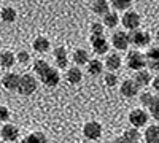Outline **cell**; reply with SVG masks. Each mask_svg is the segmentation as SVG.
Returning a JSON list of instances; mask_svg holds the SVG:
<instances>
[{"label": "cell", "mask_w": 159, "mask_h": 143, "mask_svg": "<svg viewBox=\"0 0 159 143\" xmlns=\"http://www.w3.org/2000/svg\"><path fill=\"white\" fill-rule=\"evenodd\" d=\"M34 70L35 73L38 75V78L42 80V83L48 87H54L59 84L61 81V75L59 72L54 69V67H51L49 64L43 59H37L34 62Z\"/></svg>", "instance_id": "1"}, {"label": "cell", "mask_w": 159, "mask_h": 143, "mask_svg": "<svg viewBox=\"0 0 159 143\" xmlns=\"http://www.w3.org/2000/svg\"><path fill=\"white\" fill-rule=\"evenodd\" d=\"M37 80L32 75H22L21 80H19V86H18V92L21 96H30L37 91Z\"/></svg>", "instance_id": "2"}, {"label": "cell", "mask_w": 159, "mask_h": 143, "mask_svg": "<svg viewBox=\"0 0 159 143\" xmlns=\"http://www.w3.org/2000/svg\"><path fill=\"white\" fill-rule=\"evenodd\" d=\"M126 65L130 69V70H143V67L147 65V62H145V56L142 53H139V51H130V53H127L126 56Z\"/></svg>", "instance_id": "3"}, {"label": "cell", "mask_w": 159, "mask_h": 143, "mask_svg": "<svg viewBox=\"0 0 159 143\" xmlns=\"http://www.w3.org/2000/svg\"><path fill=\"white\" fill-rule=\"evenodd\" d=\"M148 118H150L148 113L145 110H142V108H135V110H132L129 113V121H130V124L134 126L135 129L143 127L145 124L148 123Z\"/></svg>", "instance_id": "4"}, {"label": "cell", "mask_w": 159, "mask_h": 143, "mask_svg": "<svg viewBox=\"0 0 159 143\" xmlns=\"http://www.w3.org/2000/svg\"><path fill=\"white\" fill-rule=\"evenodd\" d=\"M129 43L135 45V46H147L150 43V34L143 32L140 29H134L129 34Z\"/></svg>", "instance_id": "5"}, {"label": "cell", "mask_w": 159, "mask_h": 143, "mask_svg": "<svg viewBox=\"0 0 159 143\" xmlns=\"http://www.w3.org/2000/svg\"><path fill=\"white\" fill-rule=\"evenodd\" d=\"M83 134L88 140H99L102 135V126L97 121H89L83 127Z\"/></svg>", "instance_id": "6"}, {"label": "cell", "mask_w": 159, "mask_h": 143, "mask_svg": "<svg viewBox=\"0 0 159 143\" xmlns=\"http://www.w3.org/2000/svg\"><path fill=\"white\" fill-rule=\"evenodd\" d=\"M91 45L96 54H105L108 51V42L103 35H91Z\"/></svg>", "instance_id": "7"}, {"label": "cell", "mask_w": 159, "mask_h": 143, "mask_svg": "<svg viewBox=\"0 0 159 143\" xmlns=\"http://www.w3.org/2000/svg\"><path fill=\"white\" fill-rule=\"evenodd\" d=\"M111 43H113V46L118 51H124L129 46V35L126 32H123V30H118L111 37Z\"/></svg>", "instance_id": "8"}, {"label": "cell", "mask_w": 159, "mask_h": 143, "mask_svg": "<svg viewBox=\"0 0 159 143\" xmlns=\"http://www.w3.org/2000/svg\"><path fill=\"white\" fill-rule=\"evenodd\" d=\"M145 62H147V67H150L154 72H159V46L151 48L145 54Z\"/></svg>", "instance_id": "9"}, {"label": "cell", "mask_w": 159, "mask_h": 143, "mask_svg": "<svg viewBox=\"0 0 159 143\" xmlns=\"http://www.w3.org/2000/svg\"><path fill=\"white\" fill-rule=\"evenodd\" d=\"M121 22H123V25L126 29L134 30V29H137L140 25V16H139V13H135V11H127L126 15L123 16Z\"/></svg>", "instance_id": "10"}, {"label": "cell", "mask_w": 159, "mask_h": 143, "mask_svg": "<svg viewBox=\"0 0 159 143\" xmlns=\"http://www.w3.org/2000/svg\"><path fill=\"white\" fill-rule=\"evenodd\" d=\"M139 86H137V83L134 81V80H126V81H123V84H121V87H119V91H121V94L124 96V97H135L137 94H139Z\"/></svg>", "instance_id": "11"}, {"label": "cell", "mask_w": 159, "mask_h": 143, "mask_svg": "<svg viewBox=\"0 0 159 143\" xmlns=\"http://www.w3.org/2000/svg\"><path fill=\"white\" fill-rule=\"evenodd\" d=\"M19 135V129L13 124H5L2 129H0V137L7 141H15Z\"/></svg>", "instance_id": "12"}, {"label": "cell", "mask_w": 159, "mask_h": 143, "mask_svg": "<svg viewBox=\"0 0 159 143\" xmlns=\"http://www.w3.org/2000/svg\"><path fill=\"white\" fill-rule=\"evenodd\" d=\"M19 80H21V76L18 73H7L2 78V84L8 91H16L18 86H19Z\"/></svg>", "instance_id": "13"}, {"label": "cell", "mask_w": 159, "mask_h": 143, "mask_svg": "<svg viewBox=\"0 0 159 143\" xmlns=\"http://www.w3.org/2000/svg\"><path fill=\"white\" fill-rule=\"evenodd\" d=\"M54 59H56V65L59 69H67L69 57H67V51H65L64 46H57L54 49Z\"/></svg>", "instance_id": "14"}, {"label": "cell", "mask_w": 159, "mask_h": 143, "mask_svg": "<svg viewBox=\"0 0 159 143\" xmlns=\"http://www.w3.org/2000/svg\"><path fill=\"white\" fill-rule=\"evenodd\" d=\"M145 141L147 143H159V126H156V124L148 126V129L145 131Z\"/></svg>", "instance_id": "15"}, {"label": "cell", "mask_w": 159, "mask_h": 143, "mask_svg": "<svg viewBox=\"0 0 159 143\" xmlns=\"http://www.w3.org/2000/svg\"><path fill=\"white\" fill-rule=\"evenodd\" d=\"M134 81L137 83V86H139V87L148 86V84L151 83V75H150V72H147V70H139V72L135 73Z\"/></svg>", "instance_id": "16"}, {"label": "cell", "mask_w": 159, "mask_h": 143, "mask_svg": "<svg viewBox=\"0 0 159 143\" xmlns=\"http://www.w3.org/2000/svg\"><path fill=\"white\" fill-rule=\"evenodd\" d=\"M92 11L99 16H105L108 13V2L107 0H94L92 2Z\"/></svg>", "instance_id": "17"}, {"label": "cell", "mask_w": 159, "mask_h": 143, "mask_svg": "<svg viewBox=\"0 0 159 143\" xmlns=\"http://www.w3.org/2000/svg\"><path fill=\"white\" fill-rule=\"evenodd\" d=\"M81 80H83V73L78 67H72L67 70V81L70 84H78V83H81Z\"/></svg>", "instance_id": "18"}, {"label": "cell", "mask_w": 159, "mask_h": 143, "mask_svg": "<svg viewBox=\"0 0 159 143\" xmlns=\"http://www.w3.org/2000/svg\"><path fill=\"white\" fill-rule=\"evenodd\" d=\"M102 72H103V64H102L100 60L92 59V60L88 62V73H89L91 76H97V75H100Z\"/></svg>", "instance_id": "19"}, {"label": "cell", "mask_w": 159, "mask_h": 143, "mask_svg": "<svg viewBox=\"0 0 159 143\" xmlns=\"http://www.w3.org/2000/svg\"><path fill=\"white\" fill-rule=\"evenodd\" d=\"M21 143H48V138L43 132H34L29 134L27 137H24Z\"/></svg>", "instance_id": "20"}, {"label": "cell", "mask_w": 159, "mask_h": 143, "mask_svg": "<svg viewBox=\"0 0 159 143\" xmlns=\"http://www.w3.org/2000/svg\"><path fill=\"white\" fill-rule=\"evenodd\" d=\"M34 49L37 51V53H45V51L49 49V40L46 37H37L34 40Z\"/></svg>", "instance_id": "21"}, {"label": "cell", "mask_w": 159, "mask_h": 143, "mask_svg": "<svg viewBox=\"0 0 159 143\" xmlns=\"http://www.w3.org/2000/svg\"><path fill=\"white\" fill-rule=\"evenodd\" d=\"M73 60L76 65H88L89 62V54L86 49H76L73 53Z\"/></svg>", "instance_id": "22"}, {"label": "cell", "mask_w": 159, "mask_h": 143, "mask_svg": "<svg viewBox=\"0 0 159 143\" xmlns=\"http://www.w3.org/2000/svg\"><path fill=\"white\" fill-rule=\"evenodd\" d=\"M0 18L3 22H15L16 21V10L11 7H5L0 11Z\"/></svg>", "instance_id": "23"}, {"label": "cell", "mask_w": 159, "mask_h": 143, "mask_svg": "<svg viewBox=\"0 0 159 143\" xmlns=\"http://www.w3.org/2000/svg\"><path fill=\"white\" fill-rule=\"evenodd\" d=\"M121 57H119V54H110L108 57H107V62H105V65H107V69L110 70V72H115V70H118L119 67H121Z\"/></svg>", "instance_id": "24"}, {"label": "cell", "mask_w": 159, "mask_h": 143, "mask_svg": "<svg viewBox=\"0 0 159 143\" xmlns=\"http://www.w3.org/2000/svg\"><path fill=\"white\" fill-rule=\"evenodd\" d=\"M16 62V57L13 53H10V51H5V53L0 54V64H2V67H13V64Z\"/></svg>", "instance_id": "25"}, {"label": "cell", "mask_w": 159, "mask_h": 143, "mask_svg": "<svg viewBox=\"0 0 159 143\" xmlns=\"http://www.w3.org/2000/svg\"><path fill=\"white\" fill-rule=\"evenodd\" d=\"M148 108H150V114L156 121H159V96H153Z\"/></svg>", "instance_id": "26"}, {"label": "cell", "mask_w": 159, "mask_h": 143, "mask_svg": "<svg viewBox=\"0 0 159 143\" xmlns=\"http://www.w3.org/2000/svg\"><path fill=\"white\" fill-rule=\"evenodd\" d=\"M103 24L107 25V27H116L118 25V15L113 11H108L107 15L103 16Z\"/></svg>", "instance_id": "27"}, {"label": "cell", "mask_w": 159, "mask_h": 143, "mask_svg": "<svg viewBox=\"0 0 159 143\" xmlns=\"http://www.w3.org/2000/svg\"><path fill=\"white\" fill-rule=\"evenodd\" d=\"M130 143H139V140H140V132L137 131V129L134 127V129H127V131H124V134H123Z\"/></svg>", "instance_id": "28"}, {"label": "cell", "mask_w": 159, "mask_h": 143, "mask_svg": "<svg viewBox=\"0 0 159 143\" xmlns=\"http://www.w3.org/2000/svg\"><path fill=\"white\" fill-rule=\"evenodd\" d=\"M110 3H111V7L115 8V10H126V8H129L130 7V3H132V0H110Z\"/></svg>", "instance_id": "29"}, {"label": "cell", "mask_w": 159, "mask_h": 143, "mask_svg": "<svg viewBox=\"0 0 159 143\" xmlns=\"http://www.w3.org/2000/svg\"><path fill=\"white\" fill-rule=\"evenodd\" d=\"M105 84L110 86V87L116 86V84H118V76H116L113 72H110V73H105Z\"/></svg>", "instance_id": "30"}, {"label": "cell", "mask_w": 159, "mask_h": 143, "mask_svg": "<svg viewBox=\"0 0 159 143\" xmlns=\"http://www.w3.org/2000/svg\"><path fill=\"white\" fill-rule=\"evenodd\" d=\"M91 35H103V25L100 22H92V25H91Z\"/></svg>", "instance_id": "31"}, {"label": "cell", "mask_w": 159, "mask_h": 143, "mask_svg": "<svg viewBox=\"0 0 159 143\" xmlns=\"http://www.w3.org/2000/svg\"><path fill=\"white\" fill-rule=\"evenodd\" d=\"M18 60L21 64H27L30 60V54L27 53V51H19V53H18Z\"/></svg>", "instance_id": "32"}, {"label": "cell", "mask_w": 159, "mask_h": 143, "mask_svg": "<svg viewBox=\"0 0 159 143\" xmlns=\"http://www.w3.org/2000/svg\"><path fill=\"white\" fill-rule=\"evenodd\" d=\"M151 99H153V94H150V92H143V94L140 96V102H142V105L148 107V105H150V102H151Z\"/></svg>", "instance_id": "33"}, {"label": "cell", "mask_w": 159, "mask_h": 143, "mask_svg": "<svg viewBox=\"0 0 159 143\" xmlns=\"http://www.w3.org/2000/svg\"><path fill=\"white\" fill-rule=\"evenodd\" d=\"M10 119V110L7 107H0V121H8Z\"/></svg>", "instance_id": "34"}, {"label": "cell", "mask_w": 159, "mask_h": 143, "mask_svg": "<svg viewBox=\"0 0 159 143\" xmlns=\"http://www.w3.org/2000/svg\"><path fill=\"white\" fill-rule=\"evenodd\" d=\"M111 143H130V141H129V140H127L124 135H121V137H116V138H115Z\"/></svg>", "instance_id": "35"}, {"label": "cell", "mask_w": 159, "mask_h": 143, "mask_svg": "<svg viewBox=\"0 0 159 143\" xmlns=\"http://www.w3.org/2000/svg\"><path fill=\"white\" fill-rule=\"evenodd\" d=\"M151 84H153V87L159 92V75H156V78H153V81H151Z\"/></svg>", "instance_id": "36"}, {"label": "cell", "mask_w": 159, "mask_h": 143, "mask_svg": "<svg viewBox=\"0 0 159 143\" xmlns=\"http://www.w3.org/2000/svg\"><path fill=\"white\" fill-rule=\"evenodd\" d=\"M156 38H157V40H159V30L156 32Z\"/></svg>", "instance_id": "37"}, {"label": "cell", "mask_w": 159, "mask_h": 143, "mask_svg": "<svg viewBox=\"0 0 159 143\" xmlns=\"http://www.w3.org/2000/svg\"><path fill=\"white\" fill-rule=\"evenodd\" d=\"M0 48H2V40H0Z\"/></svg>", "instance_id": "38"}]
</instances>
